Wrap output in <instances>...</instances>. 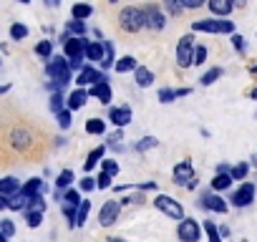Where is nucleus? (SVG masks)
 I'll return each mask as SVG.
<instances>
[{
	"label": "nucleus",
	"mask_w": 257,
	"mask_h": 242,
	"mask_svg": "<svg viewBox=\"0 0 257 242\" xmlns=\"http://www.w3.org/2000/svg\"><path fill=\"white\" fill-rule=\"evenodd\" d=\"M6 152L8 149H16L21 152L23 157H33V147H36V134L28 129V127H16L11 132H6V142H3Z\"/></svg>",
	"instance_id": "f257e3e1"
},
{
	"label": "nucleus",
	"mask_w": 257,
	"mask_h": 242,
	"mask_svg": "<svg viewBox=\"0 0 257 242\" xmlns=\"http://www.w3.org/2000/svg\"><path fill=\"white\" fill-rule=\"evenodd\" d=\"M118 28L126 31V33H139L142 28H147V13L144 8H137V6H128L118 13Z\"/></svg>",
	"instance_id": "f03ea898"
},
{
	"label": "nucleus",
	"mask_w": 257,
	"mask_h": 242,
	"mask_svg": "<svg viewBox=\"0 0 257 242\" xmlns=\"http://www.w3.org/2000/svg\"><path fill=\"white\" fill-rule=\"evenodd\" d=\"M86 51H88V41L86 38H71L66 46H63V53H66V58H68V63H71V71H83L86 66H83V58H86Z\"/></svg>",
	"instance_id": "7ed1b4c3"
},
{
	"label": "nucleus",
	"mask_w": 257,
	"mask_h": 242,
	"mask_svg": "<svg viewBox=\"0 0 257 242\" xmlns=\"http://www.w3.org/2000/svg\"><path fill=\"white\" fill-rule=\"evenodd\" d=\"M46 73L58 81V83H68L71 81V63L68 58H61V56H53L48 63H46Z\"/></svg>",
	"instance_id": "20e7f679"
},
{
	"label": "nucleus",
	"mask_w": 257,
	"mask_h": 242,
	"mask_svg": "<svg viewBox=\"0 0 257 242\" xmlns=\"http://www.w3.org/2000/svg\"><path fill=\"white\" fill-rule=\"evenodd\" d=\"M192 31H202V33H229L234 36V23L232 21H214V18H204V21H194Z\"/></svg>",
	"instance_id": "39448f33"
},
{
	"label": "nucleus",
	"mask_w": 257,
	"mask_h": 242,
	"mask_svg": "<svg viewBox=\"0 0 257 242\" xmlns=\"http://www.w3.org/2000/svg\"><path fill=\"white\" fill-rule=\"evenodd\" d=\"M154 207L159 209V212H164L167 217H172V219H184V207H182V202H177L174 197H169V194H159L157 199H154Z\"/></svg>",
	"instance_id": "423d86ee"
},
{
	"label": "nucleus",
	"mask_w": 257,
	"mask_h": 242,
	"mask_svg": "<svg viewBox=\"0 0 257 242\" xmlns=\"http://www.w3.org/2000/svg\"><path fill=\"white\" fill-rule=\"evenodd\" d=\"M194 38H192V33H187V36H182V41L177 43V63H179V68H187V66H194Z\"/></svg>",
	"instance_id": "0eeeda50"
},
{
	"label": "nucleus",
	"mask_w": 257,
	"mask_h": 242,
	"mask_svg": "<svg viewBox=\"0 0 257 242\" xmlns=\"http://www.w3.org/2000/svg\"><path fill=\"white\" fill-rule=\"evenodd\" d=\"M199 234H202V227H199V222L192 219V217H184V219L179 222V227H177V237H179L182 242H199Z\"/></svg>",
	"instance_id": "6e6552de"
},
{
	"label": "nucleus",
	"mask_w": 257,
	"mask_h": 242,
	"mask_svg": "<svg viewBox=\"0 0 257 242\" xmlns=\"http://www.w3.org/2000/svg\"><path fill=\"white\" fill-rule=\"evenodd\" d=\"M234 207H249L252 202H254V184L252 182H244L234 194H232V199H229Z\"/></svg>",
	"instance_id": "1a4fd4ad"
},
{
	"label": "nucleus",
	"mask_w": 257,
	"mask_h": 242,
	"mask_svg": "<svg viewBox=\"0 0 257 242\" xmlns=\"http://www.w3.org/2000/svg\"><path fill=\"white\" fill-rule=\"evenodd\" d=\"M121 204L123 202H116V199H108L103 207H101V212H98V222L103 224V227H111L113 222H116V217H118V212H121Z\"/></svg>",
	"instance_id": "9d476101"
},
{
	"label": "nucleus",
	"mask_w": 257,
	"mask_h": 242,
	"mask_svg": "<svg viewBox=\"0 0 257 242\" xmlns=\"http://www.w3.org/2000/svg\"><path fill=\"white\" fill-rule=\"evenodd\" d=\"M98 81H108V78H106V73H101V71L93 68V66H86V68L78 73V78H76L78 88H81V86H96Z\"/></svg>",
	"instance_id": "9b49d317"
},
{
	"label": "nucleus",
	"mask_w": 257,
	"mask_h": 242,
	"mask_svg": "<svg viewBox=\"0 0 257 242\" xmlns=\"http://www.w3.org/2000/svg\"><path fill=\"white\" fill-rule=\"evenodd\" d=\"M199 207H204V209H209V212H227V202L219 197V194H214V192H204L202 197H199Z\"/></svg>",
	"instance_id": "f8f14e48"
},
{
	"label": "nucleus",
	"mask_w": 257,
	"mask_h": 242,
	"mask_svg": "<svg viewBox=\"0 0 257 242\" xmlns=\"http://www.w3.org/2000/svg\"><path fill=\"white\" fill-rule=\"evenodd\" d=\"M144 13H147V28L162 31V28L167 26V18H164V13L159 11V6H147Z\"/></svg>",
	"instance_id": "ddd939ff"
},
{
	"label": "nucleus",
	"mask_w": 257,
	"mask_h": 242,
	"mask_svg": "<svg viewBox=\"0 0 257 242\" xmlns=\"http://www.w3.org/2000/svg\"><path fill=\"white\" fill-rule=\"evenodd\" d=\"M108 121H111L113 127L123 129L126 124H132V108H128V106H116V108H111V111H108Z\"/></svg>",
	"instance_id": "4468645a"
},
{
	"label": "nucleus",
	"mask_w": 257,
	"mask_h": 242,
	"mask_svg": "<svg viewBox=\"0 0 257 242\" xmlns=\"http://www.w3.org/2000/svg\"><path fill=\"white\" fill-rule=\"evenodd\" d=\"M21 192H23V187H21V182L16 177H3L0 179V197L3 199H13Z\"/></svg>",
	"instance_id": "2eb2a0df"
},
{
	"label": "nucleus",
	"mask_w": 257,
	"mask_h": 242,
	"mask_svg": "<svg viewBox=\"0 0 257 242\" xmlns=\"http://www.w3.org/2000/svg\"><path fill=\"white\" fill-rule=\"evenodd\" d=\"M192 179H194V169H192L189 162H182V164L174 167V184H179V187H182V184L189 187Z\"/></svg>",
	"instance_id": "dca6fc26"
},
{
	"label": "nucleus",
	"mask_w": 257,
	"mask_h": 242,
	"mask_svg": "<svg viewBox=\"0 0 257 242\" xmlns=\"http://www.w3.org/2000/svg\"><path fill=\"white\" fill-rule=\"evenodd\" d=\"M86 58H88L91 63H103V58H106V43H103V41H93V43H88Z\"/></svg>",
	"instance_id": "f3484780"
},
{
	"label": "nucleus",
	"mask_w": 257,
	"mask_h": 242,
	"mask_svg": "<svg viewBox=\"0 0 257 242\" xmlns=\"http://www.w3.org/2000/svg\"><path fill=\"white\" fill-rule=\"evenodd\" d=\"M23 197H28V199H33V197H41L43 194V179L41 177H33V179H28L26 184H23V192H21Z\"/></svg>",
	"instance_id": "a211bd4d"
},
{
	"label": "nucleus",
	"mask_w": 257,
	"mask_h": 242,
	"mask_svg": "<svg viewBox=\"0 0 257 242\" xmlns=\"http://www.w3.org/2000/svg\"><path fill=\"white\" fill-rule=\"evenodd\" d=\"M207 6H209V11H212L214 16H229L237 3H234V0H209Z\"/></svg>",
	"instance_id": "6ab92c4d"
},
{
	"label": "nucleus",
	"mask_w": 257,
	"mask_h": 242,
	"mask_svg": "<svg viewBox=\"0 0 257 242\" xmlns=\"http://www.w3.org/2000/svg\"><path fill=\"white\" fill-rule=\"evenodd\" d=\"M91 96H96L101 103H108L111 101V86H108V81H98L96 86H91Z\"/></svg>",
	"instance_id": "aec40b11"
},
{
	"label": "nucleus",
	"mask_w": 257,
	"mask_h": 242,
	"mask_svg": "<svg viewBox=\"0 0 257 242\" xmlns=\"http://www.w3.org/2000/svg\"><path fill=\"white\" fill-rule=\"evenodd\" d=\"M118 73H128V71H137L139 68V63H137V58L134 56H121V58H116V66H113Z\"/></svg>",
	"instance_id": "412c9836"
},
{
	"label": "nucleus",
	"mask_w": 257,
	"mask_h": 242,
	"mask_svg": "<svg viewBox=\"0 0 257 242\" xmlns=\"http://www.w3.org/2000/svg\"><path fill=\"white\" fill-rule=\"evenodd\" d=\"M134 76H137V86H142V88H149V86L154 83V73H152L147 66H139V68L134 71Z\"/></svg>",
	"instance_id": "4be33fe9"
},
{
	"label": "nucleus",
	"mask_w": 257,
	"mask_h": 242,
	"mask_svg": "<svg viewBox=\"0 0 257 242\" xmlns=\"http://www.w3.org/2000/svg\"><path fill=\"white\" fill-rule=\"evenodd\" d=\"M71 182H73V172H71V169H63V172L58 174V179H56V192H58V194H66L68 187H71Z\"/></svg>",
	"instance_id": "5701e85b"
},
{
	"label": "nucleus",
	"mask_w": 257,
	"mask_h": 242,
	"mask_svg": "<svg viewBox=\"0 0 257 242\" xmlns=\"http://www.w3.org/2000/svg\"><path fill=\"white\" fill-rule=\"evenodd\" d=\"M86 98H88V93H86L83 88H76V91L68 96V108H71V111H78V108L86 103Z\"/></svg>",
	"instance_id": "b1692460"
},
{
	"label": "nucleus",
	"mask_w": 257,
	"mask_h": 242,
	"mask_svg": "<svg viewBox=\"0 0 257 242\" xmlns=\"http://www.w3.org/2000/svg\"><path fill=\"white\" fill-rule=\"evenodd\" d=\"M91 13H93V8H91L88 3H76V6L71 8V16H73V21H86Z\"/></svg>",
	"instance_id": "393cba45"
},
{
	"label": "nucleus",
	"mask_w": 257,
	"mask_h": 242,
	"mask_svg": "<svg viewBox=\"0 0 257 242\" xmlns=\"http://www.w3.org/2000/svg\"><path fill=\"white\" fill-rule=\"evenodd\" d=\"M103 152H106V147H98V149H93V152L86 157V162H83V169L88 172V169H93L98 162H103Z\"/></svg>",
	"instance_id": "a878e982"
},
{
	"label": "nucleus",
	"mask_w": 257,
	"mask_h": 242,
	"mask_svg": "<svg viewBox=\"0 0 257 242\" xmlns=\"http://www.w3.org/2000/svg\"><path fill=\"white\" fill-rule=\"evenodd\" d=\"M234 179H232V174H214V179H212V192H222V189H229V184H232Z\"/></svg>",
	"instance_id": "bb28decb"
},
{
	"label": "nucleus",
	"mask_w": 257,
	"mask_h": 242,
	"mask_svg": "<svg viewBox=\"0 0 257 242\" xmlns=\"http://www.w3.org/2000/svg\"><path fill=\"white\" fill-rule=\"evenodd\" d=\"M202 227H204V232H207L209 242H222V232H219V227H217L214 222H209V219H207Z\"/></svg>",
	"instance_id": "cd10ccee"
},
{
	"label": "nucleus",
	"mask_w": 257,
	"mask_h": 242,
	"mask_svg": "<svg viewBox=\"0 0 257 242\" xmlns=\"http://www.w3.org/2000/svg\"><path fill=\"white\" fill-rule=\"evenodd\" d=\"M106 132V124L101 118H88L86 121V134H103Z\"/></svg>",
	"instance_id": "c85d7f7f"
},
{
	"label": "nucleus",
	"mask_w": 257,
	"mask_h": 242,
	"mask_svg": "<svg viewBox=\"0 0 257 242\" xmlns=\"http://www.w3.org/2000/svg\"><path fill=\"white\" fill-rule=\"evenodd\" d=\"M66 31H68L71 36H76V38H83V36H86V23H83V21H71V23L66 26Z\"/></svg>",
	"instance_id": "c756f323"
},
{
	"label": "nucleus",
	"mask_w": 257,
	"mask_h": 242,
	"mask_svg": "<svg viewBox=\"0 0 257 242\" xmlns=\"http://www.w3.org/2000/svg\"><path fill=\"white\" fill-rule=\"evenodd\" d=\"M66 106H68V98H63V93H53L51 96V111L53 113H61Z\"/></svg>",
	"instance_id": "7c9ffc66"
},
{
	"label": "nucleus",
	"mask_w": 257,
	"mask_h": 242,
	"mask_svg": "<svg viewBox=\"0 0 257 242\" xmlns=\"http://www.w3.org/2000/svg\"><path fill=\"white\" fill-rule=\"evenodd\" d=\"M222 73H224V71H222L219 66H217V68H209V71L202 76V86H212L217 78H222Z\"/></svg>",
	"instance_id": "2f4dec72"
},
{
	"label": "nucleus",
	"mask_w": 257,
	"mask_h": 242,
	"mask_svg": "<svg viewBox=\"0 0 257 242\" xmlns=\"http://www.w3.org/2000/svg\"><path fill=\"white\" fill-rule=\"evenodd\" d=\"M8 33H11V38H13V41H23V38L28 36V28H26L23 23H13Z\"/></svg>",
	"instance_id": "473e14b6"
},
{
	"label": "nucleus",
	"mask_w": 257,
	"mask_h": 242,
	"mask_svg": "<svg viewBox=\"0 0 257 242\" xmlns=\"http://www.w3.org/2000/svg\"><path fill=\"white\" fill-rule=\"evenodd\" d=\"M247 172H249V167H247L244 162H239L237 167H232V172H229V174H232V179H234V182H244Z\"/></svg>",
	"instance_id": "72a5a7b5"
},
{
	"label": "nucleus",
	"mask_w": 257,
	"mask_h": 242,
	"mask_svg": "<svg viewBox=\"0 0 257 242\" xmlns=\"http://www.w3.org/2000/svg\"><path fill=\"white\" fill-rule=\"evenodd\" d=\"M88 212H91V202H88V199H83V202H81V207H78V214H76V227H78V224H83V222L88 219Z\"/></svg>",
	"instance_id": "f704fd0d"
},
{
	"label": "nucleus",
	"mask_w": 257,
	"mask_h": 242,
	"mask_svg": "<svg viewBox=\"0 0 257 242\" xmlns=\"http://www.w3.org/2000/svg\"><path fill=\"white\" fill-rule=\"evenodd\" d=\"M51 51H53L51 41H41V43H36V53H38L41 58H48V61H51V58H53V56H51Z\"/></svg>",
	"instance_id": "c9c22d12"
},
{
	"label": "nucleus",
	"mask_w": 257,
	"mask_h": 242,
	"mask_svg": "<svg viewBox=\"0 0 257 242\" xmlns=\"http://www.w3.org/2000/svg\"><path fill=\"white\" fill-rule=\"evenodd\" d=\"M174 98H179V88H162L159 91V101L162 103H172Z\"/></svg>",
	"instance_id": "e433bc0d"
},
{
	"label": "nucleus",
	"mask_w": 257,
	"mask_h": 242,
	"mask_svg": "<svg viewBox=\"0 0 257 242\" xmlns=\"http://www.w3.org/2000/svg\"><path fill=\"white\" fill-rule=\"evenodd\" d=\"M101 172L108 174V177L118 174V162H113V159H103V162H101Z\"/></svg>",
	"instance_id": "4c0bfd02"
},
{
	"label": "nucleus",
	"mask_w": 257,
	"mask_h": 242,
	"mask_svg": "<svg viewBox=\"0 0 257 242\" xmlns=\"http://www.w3.org/2000/svg\"><path fill=\"white\" fill-rule=\"evenodd\" d=\"M63 202H66V204H71V207H81V202H83V199H81V194H78L76 189H68V192L63 194Z\"/></svg>",
	"instance_id": "58836bf2"
},
{
	"label": "nucleus",
	"mask_w": 257,
	"mask_h": 242,
	"mask_svg": "<svg viewBox=\"0 0 257 242\" xmlns=\"http://www.w3.org/2000/svg\"><path fill=\"white\" fill-rule=\"evenodd\" d=\"M26 212H46V202H43V194L41 197H33L28 202V209Z\"/></svg>",
	"instance_id": "ea45409f"
},
{
	"label": "nucleus",
	"mask_w": 257,
	"mask_h": 242,
	"mask_svg": "<svg viewBox=\"0 0 257 242\" xmlns=\"http://www.w3.org/2000/svg\"><path fill=\"white\" fill-rule=\"evenodd\" d=\"M56 118H58V127L61 129H68L71 127V108H63L61 113H56Z\"/></svg>",
	"instance_id": "a19ab883"
},
{
	"label": "nucleus",
	"mask_w": 257,
	"mask_h": 242,
	"mask_svg": "<svg viewBox=\"0 0 257 242\" xmlns=\"http://www.w3.org/2000/svg\"><path fill=\"white\" fill-rule=\"evenodd\" d=\"M159 142L154 139V137H144V139H139V144H137V152H147V149H154Z\"/></svg>",
	"instance_id": "79ce46f5"
},
{
	"label": "nucleus",
	"mask_w": 257,
	"mask_h": 242,
	"mask_svg": "<svg viewBox=\"0 0 257 242\" xmlns=\"http://www.w3.org/2000/svg\"><path fill=\"white\" fill-rule=\"evenodd\" d=\"M0 229H3V237H6V239H11V237H13V232H16L13 219H8V217H6V219H0Z\"/></svg>",
	"instance_id": "37998d69"
},
{
	"label": "nucleus",
	"mask_w": 257,
	"mask_h": 242,
	"mask_svg": "<svg viewBox=\"0 0 257 242\" xmlns=\"http://www.w3.org/2000/svg\"><path fill=\"white\" fill-rule=\"evenodd\" d=\"M111 66H116V58H113V46H111V43H106V58H103L101 68H111Z\"/></svg>",
	"instance_id": "c03bdc74"
},
{
	"label": "nucleus",
	"mask_w": 257,
	"mask_h": 242,
	"mask_svg": "<svg viewBox=\"0 0 257 242\" xmlns=\"http://www.w3.org/2000/svg\"><path fill=\"white\" fill-rule=\"evenodd\" d=\"M26 222L28 227H38L43 222V212H26Z\"/></svg>",
	"instance_id": "a18cd8bd"
},
{
	"label": "nucleus",
	"mask_w": 257,
	"mask_h": 242,
	"mask_svg": "<svg viewBox=\"0 0 257 242\" xmlns=\"http://www.w3.org/2000/svg\"><path fill=\"white\" fill-rule=\"evenodd\" d=\"M164 6L169 8L172 16H182V11H184V6L179 3V0H164Z\"/></svg>",
	"instance_id": "49530a36"
},
{
	"label": "nucleus",
	"mask_w": 257,
	"mask_h": 242,
	"mask_svg": "<svg viewBox=\"0 0 257 242\" xmlns=\"http://www.w3.org/2000/svg\"><path fill=\"white\" fill-rule=\"evenodd\" d=\"M179 3H182L187 11H197V8H202L204 3H209V0H179Z\"/></svg>",
	"instance_id": "de8ad7c7"
},
{
	"label": "nucleus",
	"mask_w": 257,
	"mask_h": 242,
	"mask_svg": "<svg viewBox=\"0 0 257 242\" xmlns=\"http://www.w3.org/2000/svg\"><path fill=\"white\" fill-rule=\"evenodd\" d=\"M207 61V48L204 46H197V51H194V66H202Z\"/></svg>",
	"instance_id": "09e8293b"
},
{
	"label": "nucleus",
	"mask_w": 257,
	"mask_h": 242,
	"mask_svg": "<svg viewBox=\"0 0 257 242\" xmlns=\"http://www.w3.org/2000/svg\"><path fill=\"white\" fill-rule=\"evenodd\" d=\"M232 46H234V51H239V53H244V51H247V43H244V38H242V36H237V33L232 36Z\"/></svg>",
	"instance_id": "8fccbe9b"
},
{
	"label": "nucleus",
	"mask_w": 257,
	"mask_h": 242,
	"mask_svg": "<svg viewBox=\"0 0 257 242\" xmlns=\"http://www.w3.org/2000/svg\"><path fill=\"white\" fill-rule=\"evenodd\" d=\"M81 189H83V192H91V189H98V184H96V179L83 177V179H81Z\"/></svg>",
	"instance_id": "3c124183"
},
{
	"label": "nucleus",
	"mask_w": 257,
	"mask_h": 242,
	"mask_svg": "<svg viewBox=\"0 0 257 242\" xmlns=\"http://www.w3.org/2000/svg\"><path fill=\"white\" fill-rule=\"evenodd\" d=\"M96 184H98V189H108V187H111V177L101 172V174H98V179H96Z\"/></svg>",
	"instance_id": "603ef678"
},
{
	"label": "nucleus",
	"mask_w": 257,
	"mask_h": 242,
	"mask_svg": "<svg viewBox=\"0 0 257 242\" xmlns=\"http://www.w3.org/2000/svg\"><path fill=\"white\" fill-rule=\"evenodd\" d=\"M118 142H123V129H118V132H113V134L108 137V144H111V147H118Z\"/></svg>",
	"instance_id": "864d4df0"
},
{
	"label": "nucleus",
	"mask_w": 257,
	"mask_h": 242,
	"mask_svg": "<svg viewBox=\"0 0 257 242\" xmlns=\"http://www.w3.org/2000/svg\"><path fill=\"white\" fill-rule=\"evenodd\" d=\"M46 6H48V8H58L61 0H46Z\"/></svg>",
	"instance_id": "5fc2aeb1"
},
{
	"label": "nucleus",
	"mask_w": 257,
	"mask_h": 242,
	"mask_svg": "<svg viewBox=\"0 0 257 242\" xmlns=\"http://www.w3.org/2000/svg\"><path fill=\"white\" fill-rule=\"evenodd\" d=\"M106 242H126V239H121V237H108Z\"/></svg>",
	"instance_id": "6e6d98bb"
},
{
	"label": "nucleus",
	"mask_w": 257,
	"mask_h": 242,
	"mask_svg": "<svg viewBox=\"0 0 257 242\" xmlns=\"http://www.w3.org/2000/svg\"><path fill=\"white\" fill-rule=\"evenodd\" d=\"M249 96H252V98H257V88H252V91H249Z\"/></svg>",
	"instance_id": "4d7b16f0"
},
{
	"label": "nucleus",
	"mask_w": 257,
	"mask_h": 242,
	"mask_svg": "<svg viewBox=\"0 0 257 242\" xmlns=\"http://www.w3.org/2000/svg\"><path fill=\"white\" fill-rule=\"evenodd\" d=\"M234 3H237V6H244V3H247V0H234Z\"/></svg>",
	"instance_id": "13d9d810"
},
{
	"label": "nucleus",
	"mask_w": 257,
	"mask_h": 242,
	"mask_svg": "<svg viewBox=\"0 0 257 242\" xmlns=\"http://www.w3.org/2000/svg\"><path fill=\"white\" fill-rule=\"evenodd\" d=\"M252 73H254V76H257V66H252Z\"/></svg>",
	"instance_id": "bf43d9fd"
},
{
	"label": "nucleus",
	"mask_w": 257,
	"mask_h": 242,
	"mask_svg": "<svg viewBox=\"0 0 257 242\" xmlns=\"http://www.w3.org/2000/svg\"><path fill=\"white\" fill-rule=\"evenodd\" d=\"M18 3H31V0H18Z\"/></svg>",
	"instance_id": "052dcab7"
},
{
	"label": "nucleus",
	"mask_w": 257,
	"mask_h": 242,
	"mask_svg": "<svg viewBox=\"0 0 257 242\" xmlns=\"http://www.w3.org/2000/svg\"><path fill=\"white\" fill-rule=\"evenodd\" d=\"M108 3H118V0H108Z\"/></svg>",
	"instance_id": "680f3d73"
}]
</instances>
